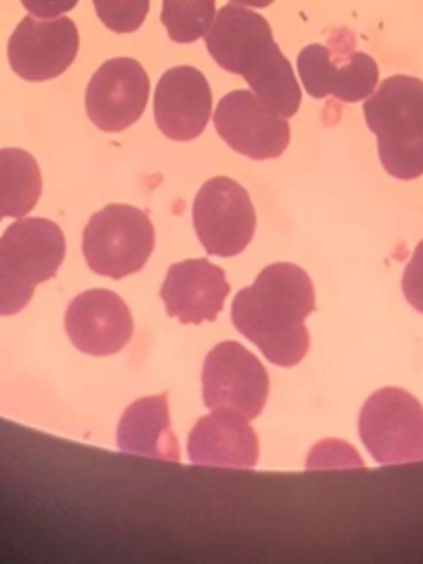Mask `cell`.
<instances>
[{
    "label": "cell",
    "instance_id": "obj_1",
    "mask_svg": "<svg viewBox=\"0 0 423 564\" xmlns=\"http://www.w3.org/2000/svg\"><path fill=\"white\" fill-rule=\"evenodd\" d=\"M315 311V291L308 273L291 262L264 267L256 282L231 302L234 326L253 341L264 357L291 368L308 352L304 319Z\"/></svg>",
    "mask_w": 423,
    "mask_h": 564
},
{
    "label": "cell",
    "instance_id": "obj_2",
    "mask_svg": "<svg viewBox=\"0 0 423 564\" xmlns=\"http://www.w3.org/2000/svg\"><path fill=\"white\" fill-rule=\"evenodd\" d=\"M203 37L214 62L245 77L260 104L286 119L297 112L300 84L260 13L242 4H225Z\"/></svg>",
    "mask_w": 423,
    "mask_h": 564
},
{
    "label": "cell",
    "instance_id": "obj_3",
    "mask_svg": "<svg viewBox=\"0 0 423 564\" xmlns=\"http://www.w3.org/2000/svg\"><path fill=\"white\" fill-rule=\"evenodd\" d=\"M383 170L401 181L423 174V79L392 75L364 101Z\"/></svg>",
    "mask_w": 423,
    "mask_h": 564
},
{
    "label": "cell",
    "instance_id": "obj_4",
    "mask_svg": "<svg viewBox=\"0 0 423 564\" xmlns=\"http://www.w3.org/2000/svg\"><path fill=\"white\" fill-rule=\"evenodd\" d=\"M66 240L48 218H15L0 236V315L22 311L40 282L53 278L64 260Z\"/></svg>",
    "mask_w": 423,
    "mask_h": 564
},
{
    "label": "cell",
    "instance_id": "obj_5",
    "mask_svg": "<svg viewBox=\"0 0 423 564\" xmlns=\"http://www.w3.org/2000/svg\"><path fill=\"white\" fill-rule=\"evenodd\" d=\"M154 249V227L145 212L123 203L99 209L82 236V251L90 271L121 280L137 273Z\"/></svg>",
    "mask_w": 423,
    "mask_h": 564
},
{
    "label": "cell",
    "instance_id": "obj_6",
    "mask_svg": "<svg viewBox=\"0 0 423 564\" xmlns=\"http://www.w3.org/2000/svg\"><path fill=\"white\" fill-rule=\"evenodd\" d=\"M359 436L381 465L423 460V405L401 388H381L359 412Z\"/></svg>",
    "mask_w": 423,
    "mask_h": 564
},
{
    "label": "cell",
    "instance_id": "obj_7",
    "mask_svg": "<svg viewBox=\"0 0 423 564\" xmlns=\"http://www.w3.org/2000/svg\"><path fill=\"white\" fill-rule=\"evenodd\" d=\"M341 31L328 44H308L297 55V73L304 90L315 97H335L344 104H355L372 95L379 82L377 62L355 51L350 33L339 40Z\"/></svg>",
    "mask_w": 423,
    "mask_h": 564
},
{
    "label": "cell",
    "instance_id": "obj_8",
    "mask_svg": "<svg viewBox=\"0 0 423 564\" xmlns=\"http://www.w3.org/2000/svg\"><path fill=\"white\" fill-rule=\"evenodd\" d=\"M192 223L207 253L231 258L251 242L256 209L240 183L227 176H214L203 183L194 198Z\"/></svg>",
    "mask_w": 423,
    "mask_h": 564
},
{
    "label": "cell",
    "instance_id": "obj_9",
    "mask_svg": "<svg viewBox=\"0 0 423 564\" xmlns=\"http://www.w3.org/2000/svg\"><path fill=\"white\" fill-rule=\"evenodd\" d=\"M269 397L262 361L238 341L216 344L203 364V401L209 410L229 408L256 419Z\"/></svg>",
    "mask_w": 423,
    "mask_h": 564
},
{
    "label": "cell",
    "instance_id": "obj_10",
    "mask_svg": "<svg viewBox=\"0 0 423 564\" xmlns=\"http://www.w3.org/2000/svg\"><path fill=\"white\" fill-rule=\"evenodd\" d=\"M79 33L70 18L26 15L13 29L7 57L13 73L26 82H46L62 75L77 57Z\"/></svg>",
    "mask_w": 423,
    "mask_h": 564
},
{
    "label": "cell",
    "instance_id": "obj_11",
    "mask_svg": "<svg viewBox=\"0 0 423 564\" xmlns=\"http://www.w3.org/2000/svg\"><path fill=\"white\" fill-rule=\"evenodd\" d=\"M214 128L231 150L253 161L280 156L291 141L286 117L269 110L251 90L227 93L214 110Z\"/></svg>",
    "mask_w": 423,
    "mask_h": 564
},
{
    "label": "cell",
    "instance_id": "obj_12",
    "mask_svg": "<svg viewBox=\"0 0 423 564\" xmlns=\"http://www.w3.org/2000/svg\"><path fill=\"white\" fill-rule=\"evenodd\" d=\"M150 79L132 57L104 62L86 86V115L104 132L130 128L145 110Z\"/></svg>",
    "mask_w": 423,
    "mask_h": 564
},
{
    "label": "cell",
    "instance_id": "obj_13",
    "mask_svg": "<svg viewBox=\"0 0 423 564\" xmlns=\"http://www.w3.org/2000/svg\"><path fill=\"white\" fill-rule=\"evenodd\" d=\"M64 326L79 352L106 357L119 352L130 341L134 324L128 304L117 293L88 289L70 300Z\"/></svg>",
    "mask_w": 423,
    "mask_h": 564
},
{
    "label": "cell",
    "instance_id": "obj_14",
    "mask_svg": "<svg viewBox=\"0 0 423 564\" xmlns=\"http://www.w3.org/2000/svg\"><path fill=\"white\" fill-rule=\"evenodd\" d=\"M212 117V88L194 66L165 70L154 90V121L172 141L196 139Z\"/></svg>",
    "mask_w": 423,
    "mask_h": 564
},
{
    "label": "cell",
    "instance_id": "obj_15",
    "mask_svg": "<svg viewBox=\"0 0 423 564\" xmlns=\"http://www.w3.org/2000/svg\"><path fill=\"white\" fill-rule=\"evenodd\" d=\"M229 295L225 271L207 258H192L167 269L161 300L170 317L183 324L214 322Z\"/></svg>",
    "mask_w": 423,
    "mask_h": 564
},
{
    "label": "cell",
    "instance_id": "obj_16",
    "mask_svg": "<svg viewBox=\"0 0 423 564\" xmlns=\"http://www.w3.org/2000/svg\"><path fill=\"white\" fill-rule=\"evenodd\" d=\"M249 419L229 408H214L200 416L187 438V454L194 465L242 467L258 463L260 445Z\"/></svg>",
    "mask_w": 423,
    "mask_h": 564
},
{
    "label": "cell",
    "instance_id": "obj_17",
    "mask_svg": "<svg viewBox=\"0 0 423 564\" xmlns=\"http://www.w3.org/2000/svg\"><path fill=\"white\" fill-rule=\"evenodd\" d=\"M117 445L126 454L178 463V441L170 423L167 392L137 399L119 419Z\"/></svg>",
    "mask_w": 423,
    "mask_h": 564
},
{
    "label": "cell",
    "instance_id": "obj_18",
    "mask_svg": "<svg viewBox=\"0 0 423 564\" xmlns=\"http://www.w3.org/2000/svg\"><path fill=\"white\" fill-rule=\"evenodd\" d=\"M42 194L40 165L26 150H0V218L26 216Z\"/></svg>",
    "mask_w": 423,
    "mask_h": 564
},
{
    "label": "cell",
    "instance_id": "obj_19",
    "mask_svg": "<svg viewBox=\"0 0 423 564\" xmlns=\"http://www.w3.org/2000/svg\"><path fill=\"white\" fill-rule=\"evenodd\" d=\"M216 18V0H163L161 22L176 44L196 42Z\"/></svg>",
    "mask_w": 423,
    "mask_h": 564
},
{
    "label": "cell",
    "instance_id": "obj_20",
    "mask_svg": "<svg viewBox=\"0 0 423 564\" xmlns=\"http://www.w3.org/2000/svg\"><path fill=\"white\" fill-rule=\"evenodd\" d=\"M93 7L106 29L132 33L145 22L150 0H93Z\"/></svg>",
    "mask_w": 423,
    "mask_h": 564
},
{
    "label": "cell",
    "instance_id": "obj_21",
    "mask_svg": "<svg viewBox=\"0 0 423 564\" xmlns=\"http://www.w3.org/2000/svg\"><path fill=\"white\" fill-rule=\"evenodd\" d=\"M401 289L410 306L423 313V240L416 245L410 262L403 269Z\"/></svg>",
    "mask_w": 423,
    "mask_h": 564
},
{
    "label": "cell",
    "instance_id": "obj_22",
    "mask_svg": "<svg viewBox=\"0 0 423 564\" xmlns=\"http://www.w3.org/2000/svg\"><path fill=\"white\" fill-rule=\"evenodd\" d=\"M20 2L35 18H57L77 4V0H20Z\"/></svg>",
    "mask_w": 423,
    "mask_h": 564
},
{
    "label": "cell",
    "instance_id": "obj_23",
    "mask_svg": "<svg viewBox=\"0 0 423 564\" xmlns=\"http://www.w3.org/2000/svg\"><path fill=\"white\" fill-rule=\"evenodd\" d=\"M234 4H242V7H256V9H262V7H269L273 0H229Z\"/></svg>",
    "mask_w": 423,
    "mask_h": 564
}]
</instances>
